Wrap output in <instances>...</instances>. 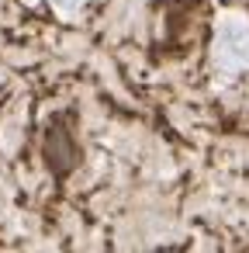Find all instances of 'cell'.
I'll use <instances>...</instances> for the list:
<instances>
[{"label":"cell","mask_w":249,"mask_h":253,"mask_svg":"<svg viewBox=\"0 0 249 253\" xmlns=\"http://www.w3.org/2000/svg\"><path fill=\"white\" fill-rule=\"evenodd\" d=\"M214 63L225 77L249 66V21H242L235 14L221 18L218 39H214Z\"/></svg>","instance_id":"obj_1"},{"label":"cell","mask_w":249,"mask_h":253,"mask_svg":"<svg viewBox=\"0 0 249 253\" xmlns=\"http://www.w3.org/2000/svg\"><path fill=\"white\" fill-rule=\"evenodd\" d=\"M52 4H56V7H63V11H73V7H80V4H83V0H52Z\"/></svg>","instance_id":"obj_2"}]
</instances>
